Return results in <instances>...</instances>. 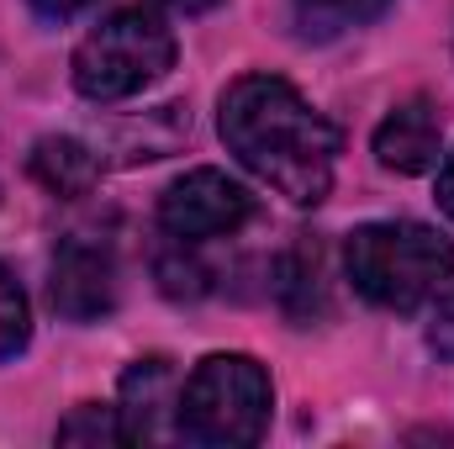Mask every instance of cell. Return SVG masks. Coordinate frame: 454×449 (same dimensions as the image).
Instances as JSON below:
<instances>
[{"mask_svg": "<svg viewBox=\"0 0 454 449\" xmlns=\"http://www.w3.org/2000/svg\"><path fill=\"white\" fill-rule=\"evenodd\" d=\"M223 143L254 169L270 191L296 207H317L333 191L339 132L323 112H312L296 85L275 75H243L223 96Z\"/></svg>", "mask_w": 454, "mask_h": 449, "instance_id": "cell-1", "label": "cell"}, {"mask_svg": "<svg viewBox=\"0 0 454 449\" xmlns=\"http://www.w3.org/2000/svg\"><path fill=\"white\" fill-rule=\"evenodd\" d=\"M343 264L370 307L412 312L454 275V243L428 223H364L348 232Z\"/></svg>", "mask_w": 454, "mask_h": 449, "instance_id": "cell-2", "label": "cell"}, {"mask_svg": "<svg viewBox=\"0 0 454 449\" xmlns=\"http://www.w3.org/2000/svg\"><path fill=\"white\" fill-rule=\"evenodd\" d=\"M270 423V375L248 354H212L191 370L175 407V434L207 449L254 445Z\"/></svg>", "mask_w": 454, "mask_h": 449, "instance_id": "cell-3", "label": "cell"}, {"mask_svg": "<svg viewBox=\"0 0 454 449\" xmlns=\"http://www.w3.org/2000/svg\"><path fill=\"white\" fill-rule=\"evenodd\" d=\"M175 69V32L153 11H112L74 48V91L85 101H127Z\"/></svg>", "mask_w": 454, "mask_h": 449, "instance_id": "cell-4", "label": "cell"}, {"mask_svg": "<svg viewBox=\"0 0 454 449\" xmlns=\"http://www.w3.org/2000/svg\"><path fill=\"white\" fill-rule=\"evenodd\" d=\"M248 217H254V196L238 180H227L223 169H191L159 196V227L175 243L223 238V232H238Z\"/></svg>", "mask_w": 454, "mask_h": 449, "instance_id": "cell-5", "label": "cell"}, {"mask_svg": "<svg viewBox=\"0 0 454 449\" xmlns=\"http://www.w3.org/2000/svg\"><path fill=\"white\" fill-rule=\"evenodd\" d=\"M53 312L69 323H96L112 318L121 302V275H116V254L96 238H69L53 254Z\"/></svg>", "mask_w": 454, "mask_h": 449, "instance_id": "cell-6", "label": "cell"}, {"mask_svg": "<svg viewBox=\"0 0 454 449\" xmlns=\"http://www.w3.org/2000/svg\"><path fill=\"white\" fill-rule=\"evenodd\" d=\"M275 302L296 328H312L333 312V286H328V248L317 238H296L280 264H275Z\"/></svg>", "mask_w": 454, "mask_h": 449, "instance_id": "cell-7", "label": "cell"}, {"mask_svg": "<svg viewBox=\"0 0 454 449\" xmlns=\"http://www.w3.org/2000/svg\"><path fill=\"white\" fill-rule=\"evenodd\" d=\"M180 397H175V365L164 354H148L137 359L127 375H121V429H127V445H148V439H164L169 434V418H175Z\"/></svg>", "mask_w": 454, "mask_h": 449, "instance_id": "cell-8", "label": "cell"}, {"mask_svg": "<svg viewBox=\"0 0 454 449\" xmlns=\"http://www.w3.org/2000/svg\"><path fill=\"white\" fill-rule=\"evenodd\" d=\"M439 154H444V132L428 101H402L375 127V159L396 175H423L439 164Z\"/></svg>", "mask_w": 454, "mask_h": 449, "instance_id": "cell-9", "label": "cell"}, {"mask_svg": "<svg viewBox=\"0 0 454 449\" xmlns=\"http://www.w3.org/2000/svg\"><path fill=\"white\" fill-rule=\"evenodd\" d=\"M27 164H32L37 185H48L53 196H85L96 185V169H101L96 154L85 143H74V138H37Z\"/></svg>", "mask_w": 454, "mask_h": 449, "instance_id": "cell-10", "label": "cell"}, {"mask_svg": "<svg viewBox=\"0 0 454 449\" xmlns=\"http://www.w3.org/2000/svg\"><path fill=\"white\" fill-rule=\"evenodd\" d=\"M391 0H291V21L307 43H333L343 32L375 21Z\"/></svg>", "mask_w": 454, "mask_h": 449, "instance_id": "cell-11", "label": "cell"}, {"mask_svg": "<svg viewBox=\"0 0 454 449\" xmlns=\"http://www.w3.org/2000/svg\"><path fill=\"white\" fill-rule=\"evenodd\" d=\"M59 445H127L121 413H116V407H101V402L74 407V413L59 423Z\"/></svg>", "mask_w": 454, "mask_h": 449, "instance_id": "cell-12", "label": "cell"}, {"mask_svg": "<svg viewBox=\"0 0 454 449\" xmlns=\"http://www.w3.org/2000/svg\"><path fill=\"white\" fill-rule=\"evenodd\" d=\"M32 338V312H27V296L16 286V275L0 264V359H16Z\"/></svg>", "mask_w": 454, "mask_h": 449, "instance_id": "cell-13", "label": "cell"}, {"mask_svg": "<svg viewBox=\"0 0 454 449\" xmlns=\"http://www.w3.org/2000/svg\"><path fill=\"white\" fill-rule=\"evenodd\" d=\"M159 286H164L169 296L196 302V296H207V291H212V270H201V264H196V259H185V254H164V259H159Z\"/></svg>", "mask_w": 454, "mask_h": 449, "instance_id": "cell-14", "label": "cell"}, {"mask_svg": "<svg viewBox=\"0 0 454 449\" xmlns=\"http://www.w3.org/2000/svg\"><path fill=\"white\" fill-rule=\"evenodd\" d=\"M428 343H434L444 359H454V296L439 302V312H434V323H428Z\"/></svg>", "mask_w": 454, "mask_h": 449, "instance_id": "cell-15", "label": "cell"}, {"mask_svg": "<svg viewBox=\"0 0 454 449\" xmlns=\"http://www.w3.org/2000/svg\"><path fill=\"white\" fill-rule=\"evenodd\" d=\"M85 5H96V0H32V11H37L43 21H69V16H80Z\"/></svg>", "mask_w": 454, "mask_h": 449, "instance_id": "cell-16", "label": "cell"}, {"mask_svg": "<svg viewBox=\"0 0 454 449\" xmlns=\"http://www.w3.org/2000/svg\"><path fill=\"white\" fill-rule=\"evenodd\" d=\"M439 207L454 217V154L444 159V169H439Z\"/></svg>", "mask_w": 454, "mask_h": 449, "instance_id": "cell-17", "label": "cell"}, {"mask_svg": "<svg viewBox=\"0 0 454 449\" xmlns=\"http://www.w3.org/2000/svg\"><path fill=\"white\" fill-rule=\"evenodd\" d=\"M164 5H175V11H191V16H196V11H212L217 0H164Z\"/></svg>", "mask_w": 454, "mask_h": 449, "instance_id": "cell-18", "label": "cell"}]
</instances>
